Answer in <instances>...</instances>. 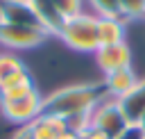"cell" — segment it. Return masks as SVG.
<instances>
[{"label":"cell","mask_w":145,"mask_h":139,"mask_svg":"<svg viewBox=\"0 0 145 139\" xmlns=\"http://www.w3.org/2000/svg\"><path fill=\"white\" fill-rule=\"evenodd\" d=\"M106 98H109V93H106L104 82L70 84V87L57 89L43 98V114H52L59 118H68L75 114H91Z\"/></svg>","instance_id":"1"},{"label":"cell","mask_w":145,"mask_h":139,"mask_svg":"<svg viewBox=\"0 0 145 139\" xmlns=\"http://www.w3.org/2000/svg\"><path fill=\"white\" fill-rule=\"evenodd\" d=\"M59 39L79 52H97L100 39H97V16L95 14H77L72 18H66Z\"/></svg>","instance_id":"2"},{"label":"cell","mask_w":145,"mask_h":139,"mask_svg":"<svg viewBox=\"0 0 145 139\" xmlns=\"http://www.w3.org/2000/svg\"><path fill=\"white\" fill-rule=\"evenodd\" d=\"M0 112L7 121L16 125H27L43 114V96L36 89H32L29 93L18 98H0Z\"/></svg>","instance_id":"3"},{"label":"cell","mask_w":145,"mask_h":139,"mask_svg":"<svg viewBox=\"0 0 145 139\" xmlns=\"http://www.w3.org/2000/svg\"><path fill=\"white\" fill-rule=\"evenodd\" d=\"M129 125L120 103L116 98H106L102 100L93 112H91V128L100 130L102 134H106L109 139H116L125 128Z\"/></svg>","instance_id":"4"},{"label":"cell","mask_w":145,"mask_h":139,"mask_svg":"<svg viewBox=\"0 0 145 139\" xmlns=\"http://www.w3.org/2000/svg\"><path fill=\"white\" fill-rule=\"evenodd\" d=\"M50 34L43 27H27V25H7V23H0V46H7V48H18V50L36 48Z\"/></svg>","instance_id":"5"},{"label":"cell","mask_w":145,"mask_h":139,"mask_svg":"<svg viewBox=\"0 0 145 139\" xmlns=\"http://www.w3.org/2000/svg\"><path fill=\"white\" fill-rule=\"evenodd\" d=\"M0 23L41 27V23L27 0H0Z\"/></svg>","instance_id":"6"},{"label":"cell","mask_w":145,"mask_h":139,"mask_svg":"<svg viewBox=\"0 0 145 139\" xmlns=\"http://www.w3.org/2000/svg\"><path fill=\"white\" fill-rule=\"evenodd\" d=\"M95 62L106 75V73L127 68L129 62H131V50H129V46L125 41L122 43H113V46H100L97 52H95Z\"/></svg>","instance_id":"7"},{"label":"cell","mask_w":145,"mask_h":139,"mask_svg":"<svg viewBox=\"0 0 145 139\" xmlns=\"http://www.w3.org/2000/svg\"><path fill=\"white\" fill-rule=\"evenodd\" d=\"M27 2L32 5L34 14H36V18H39V23H41V27H43L48 34H57V36H59L66 18L59 14L54 0H27Z\"/></svg>","instance_id":"8"},{"label":"cell","mask_w":145,"mask_h":139,"mask_svg":"<svg viewBox=\"0 0 145 139\" xmlns=\"http://www.w3.org/2000/svg\"><path fill=\"white\" fill-rule=\"evenodd\" d=\"M138 82V75L131 71V66L127 68H120V71H113V73H106L104 75V87H106V93L109 98H122L127 96Z\"/></svg>","instance_id":"9"},{"label":"cell","mask_w":145,"mask_h":139,"mask_svg":"<svg viewBox=\"0 0 145 139\" xmlns=\"http://www.w3.org/2000/svg\"><path fill=\"white\" fill-rule=\"evenodd\" d=\"M118 103H120L127 121H129V123H138V121L145 116V77H143V80L138 77L136 87H134L127 96L118 98Z\"/></svg>","instance_id":"10"},{"label":"cell","mask_w":145,"mask_h":139,"mask_svg":"<svg viewBox=\"0 0 145 139\" xmlns=\"http://www.w3.org/2000/svg\"><path fill=\"white\" fill-rule=\"evenodd\" d=\"M100 46H113L125 41V18H97Z\"/></svg>","instance_id":"11"},{"label":"cell","mask_w":145,"mask_h":139,"mask_svg":"<svg viewBox=\"0 0 145 139\" xmlns=\"http://www.w3.org/2000/svg\"><path fill=\"white\" fill-rule=\"evenodd\" d=\"M29 125H32L36 139H57L61 132H66V121L59 116H52V114H41Z\"/></svg>","instance_id":"12"},{"label":"cell","mask_w":145,"mask_h":139,"mask_svg":"<svg viewBox=\"0 0 145 139\" xmlns=\"http://www.w3.org/2000/svg\"><path fill=\"white\" fill-rule=\"evenodd\" d=\"M32 89H36V87H34V82H32L29 71H25V73H20V75H14V77L7 80L5 84H0V98H18V96L29 93Z\"/></svg>","instance_id":"13"},{"label":"cell","mask_w":145,"mask_h":139,"mask_svg":"<svg viewBox=\"0 0 145 139\" xmlns=\"http://www.w3.org/2000/svg\"><path fill=\"white\" fill-rule=\"evenodd\" d=\"M25 71H27V66L16 55H0V84H5L7 80L25 73Z\"/></svg>","instance_id":"14"},{"label":"cell","mask_w":145,"mask_h":139,"mask_svg":"<svg viewBox=\"0 0 145 139\" xmlns=\"http://www.w3.org/2000/svg\"><path fill=\"white\" fill-rule=\"evenodd\" d=\"M97 18H122L118 0H88Z\"/></svg>","instance_id":"15"},{"label":"cell","mask_w":145,"mask_h":139,"mask_svg":"<svg viewBox=\"0 0 145 139\" xmlns=\"http://www.w3.org/2000/svg\"><path fill=\"white\" fill-rule=\"evenodd\" d=\"M122 18H143L145 16V0H118Z\"/></svg>","instance_id":"16"},{"label":"cell","mask_w":145,"mask_h":139,"mask_svg":"<svg viewBox=\"0 0 145 139\" xmlns=\"http://www.w3.org/2000/svg\"><path fill=\"white\" fill-rule=\"evenodd\" d=\"M63 121H66V130H70L75 134H84L91 128V114H75V116L63 118Z\"/></svg>","instance_id":"17"},{"label":"cell","mask_w":145,"mask_h":139,"mask_svg":"<svg viewBox=\"0 0 145 139\" xmlns=\"http://www.w3.org/2000/svg\"><path fill=\"white\" fill-rule=\"evenodd\" d=\"M54 5L63 18H72L77 14H84V0H54Z\"/></svg>","instance_id":"18"},{"label":"cell","mask_w":145,"mask_h":139,"mask_svg":"<svg viewBox=\"0 0 145 139\" xmlns=\"http://www.w3.org/2000/svg\"><path fill=\"white\" fill-rule=\"evenodd\" d=\"M116 139H145V132L140 130V125L138 123H129Z\"/></svg>","instance_id":"19"},{"label":"cell","mask_w":145,"mask_h":139,"mask_svg":"<svg viewBox=\"0 0 145 139\" xmlns=\"http://www.w3.org/2000/svg\"><path fill=\"white\" fill-rule=\"evenodd\" d=\"M11 139H36V137H34V130H32V125L27 123V125H18V130L11 134Z\"/></svg>","instance_id":"20"},{"label":"cell","mask_w":145,"mask_h":139,"mask_svg":"<svg viewBox=\"0 0 145 139\" xmlns=\"http://www.w3.org/2000/svg\"><path fill=\"white\" fill-rule=\"evenodd\" d=\"M79 139H109L106 134H102L100 130H95V128H88L84 134H79Z\"/></svg>","instance_id":"21"},{"label":"cell","mask_w":145,"mask_h":139,"mask_svg":"<svg viewBox=\"0 0 145 139\" xmlns=\"http://www.w3.org/2000/svg\"><path fill=\"white\" fill-rule=\"evenodd\" d=\"M57 139H79V134H75V132H70V130H66V132H61Z\"/></svg>","instance_id":"22"},{"label":"cell","mask_w":145,"mask_h":139,"mask_svg":"<svg viewBox=\"0 0 145 139\" xmlns=\"http://www.w3.org/2000/svg\"><path fill=\"white\" fill-rule=\"evenodd\" d=\"M138 125H140V130H143V132H145V116H143V118H140V121H138Z\"/></svg>","instance_id":"23"},{"label":"cell","mask_w":145,"mask_h":139,"mask_svg":"<svg viewBox=\"0 0 145 139\" xmlns=\"http://www.w3.org/2000/svg\"><path fill=\"white\" fill-rule=\"evenodd\" d=\"M143 18H145V16H143Z\"/></svg>","instance_id":"24"}]
</instances>
